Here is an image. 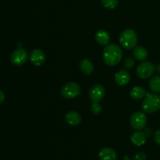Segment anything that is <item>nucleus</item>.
<instances>
[{
    "instance_id": "8",
    "label": "nucleus",
    "mask_w": 160,
    "mask_h": 160,
    "mask_svg": "<svg viewBox=\"0 0 160 160\" xmlns=\"http://www.w3.org/2000/svg\"><path fill=\"white\" fill-rule=\"evenodd\" d=\"M106 90L101 84H95L89 92V98L92 102H99L104 98Z\"/></svg>"
},
{
    "instance_id": "21",
    "label": "nucleus",
    "mask_w": 160,
    "mask_h": 160,
    "mask_svg": "<svg viewBox=\"0 0 160 160\" xmlns=\"http://www.w3.org/2000/svg\"><path fill=\"white\" fill-rule=\"evenodd\" d=\"M91 110L94 114H98L102 112V106L98 102H93L91 106Z\"/></svg>"
},
{
    "instance_id": "15",
    "label": "nucleus",
    "mask_w": 160,
    "mask_h": 160,
    "mask_svg": "<svg viewBox=\"0 0 160 160\" xmlns=\"http://www.w3.org/2000/svg\"><path fill=\"white\" fill-rule=\"evenodd\" d=\"M80 70L84 74L90 75L94 70V65L89 59H84L80 62Z\"/></svg>"
},
{
    "instance_id": "17",
    "label": "nucleus",
    "mask_w": 160,
    "mask_h": 160,
    "mask_svg": "<svg viewBox=\"0 0 160 160\" xmlns=\"http://www.w3.org/2000/svg\"><path fill=\"white\" fill-rule=\"evenodd\" d=\"M130 95H131V97L133 99L140 100L145 96V95H146V91L143 88L136 86V87H134L131 89Z\"/></svg>"
},
{
    "instance_id": "22",
    "label": "nucleus",
    "mask_w": 160,
    "mask_h": 160,
    "mask_svg": "<svg viewBox=\"0 0 160 160\" xmlns=\"http://www.w3.org/2000/svg\"><path fill=\"white\" fill-rule=\"evenodd\" d=\"M146 156L143 152H138L134 156V160H146Z\"/></svg>"
},
{
    "instance_id": "18",
    "label": "nucleus",
    "mask_w": 160,
    "mask_h": 160,
    "mask_svg": "<svg viewBox=\"0 0 160 160\" xmlns=\"http://www.w3.org/2000/svg\"><path fill=\"white\" fill-rule=\"evenodd\" d=\"M149 88L154 93L160 92V76L156 75L154 76L149 81Z\"/></svg>"
},
{
    "instance_id": "19",
    "label": "nucleus",
    "mask_w": 160,
    "mask_h": 160,
    "mask_svg": "<svg viewBox=\"0 0 160 160\" xmlns=\"http://www.w3.org/2000/svg\"><path fill=\"white\" fill-rule=\"evenodd\" d=\"M102 4L106 9H113L118 6V0H101Z\"/></svg>"
},
{
    "instance_id": "13",
    "label": "nucleus",
    "mask_w": 160,
    "mask_h": 160,
    "mask_svg": "<svg viewBox=\"0 0 160 160\" xmlns=\"http://www.w3.org/2000/svg\"><path fill=\"white\" fill-rule=\"evenodd\" d=\"M66 121L71 126H78L81 122V117L76 111H70L65 117Z\"/></svg>"
},
{
    "instance_id": "24",
    "label": "nucleus",
    "mask_w": 160,
    "mask_h": 160,
    "mask_svg": "<svg viewBox=\"0 0 160 160\" xmlns=\"http://www.w3.org/2000/svg\"><path fill=\"white\" fill-rule=\"evenodd\" d=\"M144 130H145V131H144V133H145V135H146L147 137H149V136L152 135V129L145 128H144Z\"/></svg>"
},
{
    "instance_id": "9",
    "label": "nucleus",
    "mask_w": 160,
    "mask_h": 160,
    "mask_svg": "<svg viewBox=\"0 0 160 160\" xmlns=\"http://www.w3.org/2000/svg\"><path fill=\"white\" fill-rule=\"evenodd\" d=\"M30 59L34 65L40 67L45 62V55L43 52V51H42L39 48H34L31 52Z\"/></svg>"
},
{
    "instance_id": "12",
    "label": "nucleus",
    "mask_w": 160,
    "mask_h": 160,
    "mask_svg": "<svg viewBox=\"0 0 160 160\" xmlns=\"http://www.w3.org/2000/svg\"><path fill=\"white\" fill-rule=\"evenodd\" d=\"M146 138L147 136L145 135L144 131H137L131 135V141L133 145L136 146H142L146 142Z\"/></svg>"
},
{
    "instance_id": "4",
    "label": "nucleus",
    "mask_w": 160,
    "mask_h": 160,
    "mask_svg": "<svg viewBox=\"0 0 160 160\" xmlns=\"http://www.w3.org/2000/svg\"><path fill=\"white\" fill-rule=\"evenodd\" d=\"M81 89L79 84L76 82H69L66 84L61 89V95L64 98L72 99L81 94Z\"/></svg>"
},
{
    "instance_id": "14",
    "label": "nucleus",
    "mask_w": 160,
    "mask_h": 160,
    "mask_svg": "<svg viewBox=\"0 0 160 160\" xmlns=\"http://www.w3.org/2000/svg\"><path fill=\"white\" fill-rule=\"evenodd\" d=\"M95 40L99 45H106L109 42L110 37L107 31L104 30H99L95 34Z\"/></svg>"
},
{
    "instance_id": "7",
    "label": "nucleus",
    "mask_w": 160,
    "mask_h": 160,
    "mask_svg": "<svg viewBox=\"0 0 160 160\" xmlns=\"http://www.w3.org/2000/svg\"><path fill=\"white\" fill-rule=\"evenodd\" d=\"M28 58V53L23 48H17L14 50L10 56V61L14 66L20 67L27 62Z\"/></svg>"
},
{
    "instance_id": "6",
    "label": "nucleus",
    "mask_w": 160,
    "mask_h": 160,
    "mask_svg": "<svg viewBox=\"0 0 160 160\" xmlns=\"http://www.w3.org/2000/svg\"><path fill=\"white\" fill-rule=\"evenodd\" d=\"M156 70V67L151 62H143L138 67L136 73L137 75L142 79H147L149 78L154 73Z\"/></svg>"
},
{
    "instance_id": "10",
    "label": "nucleus",
    "mask_w": 160,
    "mask_h": 160,
    "mask_svg": "<svg viewBox=\"0 0 160 160\" xmlns=\"http://www.w3.org/2000/svg\"><path fill=\"white\" fill-rule=\"evenodd\" d=\"M131 80L130 73L127 70H121L117 72L115 75V81L118 85L124 86L129 83Z\"/></svg>"
},
{
    "instance_id": "3",
    "label": "nucleus",
    "mask_w": 160,
    "mask_h": 160,
    "mask_svg": "<svg viewBox=\"0 0 160 160\" xmlns=\"http://www.w3.org/2000/svg\"><path fill=\"white\" fill-rule=\"evenodd\" d=\"M120 45L125 49H131L137 46L138 35L133 29H126L120 36Z\"/></svg>"
},
{
    "instance_id": "26",
    "label": "nucleus",
    "mask_w": 160,
    "mask_h": 160,
    "mask_svg": "<svg viewBox=\"0 0 160 160\" xmlns=\"http://www.w3.org/2000/svg\"><path fill=\"white\" fill-rule=\"evenodd\" d=\"M156 71H157L158 73H159V74H160V63L157 64V65H156Z\"/></svg>"
},
{
    "instance_id": "23",
    "label": "nucleus",
    "mask_w": 160,
    "mask_h": 160,
    "mask_svg": "<svg viewBox=\"0 0 160 160\" xmlns=\"http://www.w3.org/2000/svg\"><path fill=\"white\" fill-rule=\"evenodd\" d=\"M154 139L156 143H157L158 145H160V129L158 131H156V134H155Z\"/></svg>"
},
{
    "instance_id": "11",
    "label": "nucleus",
    "mask_w": 160,
    "mask_h": 160,
    "mask_svg": "<svg viewBox=\"0 0 160 160\" xmlns=\"http://www.w3.org/2000/svg\"><path fill=\"white\" fill-rule=\"evenodd\" d=\"M100 160H117V155L115 150L111 148H104L98 153Z\"/></svg>"
},
{
    "instance_id": "2",
    "label": "nucleus",
    "mask_w": 160,
    "mask_h": 160,
    "mask_svg": "<svg viewBox=\"0 0 160 160\" xmlns=\"http://www.w3.org/2000/svg\"><path fill=\"white\" fill-rule=\"evenodd\" d=\"M142 108L147 113H153L160 109V97L156 94L146 93Z\"/></svg>"
},
{
    "instance_id": "16",
    "label": "nucleus",
    "mask_w": 160,
    "mask_h": 160,
    "mask_svg": "<svg viewBox=\"0 0 160 160\" xmlns=\"http://www.w3.org/2000/svg\"><path fill=\"white\" fill-rule=\"evenodd\" d=\"M134 58L138 61H144L148 58V53L146 48L142 46H136L133 50Z\"/></svg>"
},
{
    "instance_id": "1",
    "label": "nucleus",
    "mask_w": 160,
    "mask_h": 160,
    "mask_svg": "<svg viewBox=\"0 0 160 160\" xmlns=\"http://www.w3.org/2000/svg\"><path fill=\"white\" fill-rule=\"evenodd\" d=\"M123 57L122 49L115 44H109L106 45L103 50V59L106 64L113 67L118 64Z\"/></svg>"
},
{
    "instance_id": "25",
    "label": "nucleus",
    "mask_w": 160,
    "mask_h": 160,
    "mask_svg": "<svg viewBox=\"0 0 160 160\" xmlns=\"http://www.w3.org/2000/svg\"><path fill=\"white\" fill-rule=\"evenodd\" d=\"M5 98H6V96H5V94L0 90V104L3 102L5 101Z\"/></svg>"
},
{
    "instance_id": "20",
    "label": "nucleus",
    "mask_w": 160,
    "mask_h": 160,
    "mask_svg": "<svg viewBox=\"0 0 160 160\" xmlns=\"http://www.w3.org/2000/svg\"><path fill=\"white\" fill-rule=\"evenodd\" d=\"M134 64H135V62H134V58L131 57V56H128L125 59L124 62H123V65L127 69H132L134 67Z\"/></svg>"
},
{
    "instance_id": "5",
    "label": "nucleus",
    "mask_w": 160,
    "mask_h": 160,
    "mask_svg": "<svg viewBox=\"0 0 160 160\" xmlns=\"http://www.w3.org/2000/svg\"><path fill=\"white\" fill-rule=\"evenodd\" d=\"M148 122L146 115L142 112H135L130 118L131 127L135 131H142L145 128Z\"/></svg>"
},
{
    "instance_id": "27",
    "label": "nucleus",
    "mask_w": 160,
    "mask_h": 160,
    "mask_svg": "<svg viewBox=\"0 0 160 160\" xmlns=\"http://www.w3.org/2000/svg\"><path fill=\"white\" fill-rule=\"evenodd\" d=\"M125 160H130V159H125Z\"/></svg>"
}]
</instances>
